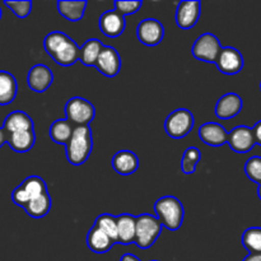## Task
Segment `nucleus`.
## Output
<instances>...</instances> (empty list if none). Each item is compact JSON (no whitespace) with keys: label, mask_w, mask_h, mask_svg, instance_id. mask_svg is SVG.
I'll return each mask as SVG.
<instances>
[{"label":"nucleus","mask_w":261,"mask_h":261,"mask_svg":"<svg viewBox=\"0 0 261 261\" xmlns=\"http://www.w3.org/2000/svg\"><path fill=\"white\" fill-rule=\"evenodd\" d=\"M43 47L56 64L71 66L79 60V46L64 32L55 31L48 33L43 40Z\"/></svg>","instance_id":"obj_1"},{"label":"nucleus","mask_w":261,"mask_h":261,"mask_svg":"<svg viewBox=\"0 0 261 261\" xmlns=\"http://www.w3.org/2000/svg\"><path fill=\"white\" fill-rule=\"evenodd\" d=\"M66 158L73 166H82L87 162L93 149L91 126H75L70 140L65 145Z\"/></svg>","instance_id":"obj_2"},{"label":"nucleus","mask_w":261,"mask_h":261,"mask_svg":"<svg viewBox=\"0 0 261 261\" xmlns=\"http://www.w3.org/2000/svg\"><path fill=\"white\" fill-rule=\"evenodd\" d=\"M155 217L162 227L170 231H177L184 223L185 211L184 205L175 196H163L154 204Z\"/></svg>","instance_id":"obj_3"},{"label":"nucleus","mask_w":261,"mask_h":261,"mask_svg":"<svg viewBox=\"0 0 261 261\" xmlns=\"http://www.w3.org/2000/svg\"><path fill=\"white\" fill-rule=\"evenodd\" d=\"M162 224L155 216L144 213L135 217V241L139 249L147 250L154 245L162 232Z\"/></svg>","instance_id":"obj_4"},{"label":"nucleus","mask_w":261,"mask_h":261,"mask_svg":"<svg viewBox=\"0 0 261 261\" xmlns=\"http://www.w3.org/2000/svg\"><path fill=\"white\" fill-rule=\"evenodd\" d=\"M65 116L73 126H89L96 116V109L88 99L73 97L65 105Z\"/></svg>","instance_id":"obj_5"},{"label":"nucleus","mask_w":261,"mask_h":261,"mask_svg":"<svg viewBox=\"0 0 261 261\" xmlns=\"http://www.w3.org/2000/svg\"><path fill=\"white\" fill-rule=\"evenodd\" d=\"M195 125L193 114L186 109H177L171 112L165 121V130L168 137L182 139L188 137Z\"/></svg>","instance_id":"obj_6"},{"label":"nucleus","mask_w":261,"mask_h":261,"mask_svg":"<svg viewBox=\"0 0 261 261\" xmlns=\"http://www.w3.org/2000/svg\"><path fill=\"white\" fill-rule=\"evenodd\" d=\"M43 193H47L45 181L40 176H30L13 190L12 200L15 205L24 208L32 199L37 198Z\"/></svg>","instance_id":"obj_7"},{"label":"nucleus","mask_w":261,"mask_h":261,"mask_svg":"<svg viewBox=\"0 0 261 261\" xmlns=\"http://www.w3.org/2000/svg\"><path fill=\"white\" fill-rule=\"evenodd\" d=\"M221 48V42L217 36H214L213 33H204L196 38L191 53L196 60L204 63H216Z\"/></svg>","instance_id":"obj_8"},{"label":"nucleus","mask_w":261,"mask_h":261,"mask_svg":"<svg viewBox=\"0 0 261 261\" xmlns=\"http://www.w3.org/2000/svg\"><path fill=\"white\" fill-rule=\"evenodd\" d=\"M137 37L143 45L157 46L162 42L165 37V27L160 20L154 18L143 19L137 27Z\"/></svg>","instance_id":"obj_9"},{"label":"nucleus","mask_w":261,"mask_h":261,"mask_svg":"<svg viewBox=\"0 0 261 261\" xmlns=\"http://www.w3.org/2000/svg\"><path fill=\"white\" fill-rule=\"evenodd\" d=\"M214 64L221 73L234 75V74H239L244 68V56L237 48L227 46V47L221 48Z\"/></svg>","instance_id":"obj_10"},{"label":"nucleus","mask_w":261,"mask_h":261,"mask_svg":"<svg viewBox=\"0 0 261 261\" xmlns=\"http://www.w3.org/2000/svg\"><path fill=\"white\" fill-rule=\"evenodd\" d=\"M94 68L98 69L99 73L103 74L105 76H109V78L116 76L121 70V58L116 48L103 45Z\"/></svg>","instance_id":"obj_11"},{"label":"nucleus","mask_w":261,"mask_h":261,"mask_svg":"<svg viewBox=\"0 0 261 261\" xmlns=\"http://www.w3.org/2000/svg\"><path fill=\"white\" fill-rule=\"evenodd\" d=\"M227 143L233 152L240 153V154L249 153L256 145L252 129L244 125L234 127L232 132L228 133Z\"/></svg>","instance_id":"obj_12"},{"label":"nucleus","mask_w":261,"mask_h":261,"mask_svg":"<svg viewBox=\"0 0 261 261\" xmlns=\"http://www.w3.org/2000/svg\"><path fill=\"white\" fill-rule=\"evenodd\" d=\"M200 2H181L176 9V24L181 30H191L200 18Z\"/></svg>","instance_id":"obj_13"},{"label":"nucleus","mask_w":261,"mask_h":261,"mask_svg":"<svg viewBox=\"0 0 261 261\" xmlns=\"http://www.w3.org/2000/svg\"><path fill=\"white\" fill-rule=\"evenodd\" d=\"M54 82V74L48 66L37 64L28 71L27 84L36 93H43L51 87Z\"/></svg>","instance_id":"obj_14"},{"label":"nucleus","mask_w":261,"mask_h":261,"mask_svg":"<svg viewBox=\"0 0 261 261\" xmlns=\"http://www.w3.org/2000/svg\"><path fill=\"white\" fill-rule=\"evenodd\" d=\"M99 30L107 37H119L122 35L126 27V22L122 15H120L116 10H107L99 17L98 20Z\"/></svg>","instance_id":"obj_15"},{"label":"nucleus","mask_w":261,"mask_h":261,"mask_svg":"<svg viewBox=\"0 0 261 261\" xmlns=\"http://www.w3.org/2000/svg\"><path fill=\"white\" fill-rule=\"evenodd\" d=\"M244 102L236 93H227L218 99L216 105V115L221 120H229L241 112Z\"/></svg>","instance_id":"obj_16"},{"label":"nucleus","mask_w":261,"mask_h":261,"mask_svg":"<svg viewBox=\"0 0 261 261\" xmlns=\"http://www.w3.org/2000/svg\"><path fill=\"white\" fill-rule=\"evenodd\" d=\"M198 135L201 142L211 147H222L226 144L228 138L227 130L217 122H205L201 125L198 130Z\"/></svg>","instance_id":"obj_17"},{"label":"nucleus","mask_w":261,"mask_h":261,"mask_svg":"<svg viewBox=\"0 0 261 261\" xmlns=\"http://www.w3.org/2000/svg\"><path fill=\"white\" fill-rule=\"evenodd\" d=\"M112 168L121 176H130L139 168V158L132 150H120L112 158Z\"/></svg>","instance_id":"obj_18"},{"label":"nucleus","mask_w":261,"mask_h":261,"mask_svg":"<svg viewBox=\"0 0 261 261\" xmlns=\"http://www.w3.org/2000/svg\"><path fill=\"white\" fill-rule=\"evenodd\" d=\"M3 129L7 134L17 132H31L35 130L33 120L23 111H13L5 117Z\"/></svg>","instance_id":"obj_19"},{"label":"nucleus","mask_w":261,"mask_h":261,"mask_svg":"<svg viewBox=\"0 0 261 261\" xmlns=\"http://www.w3.org/2000/svg\"><path fill=\"white\" fill-rule=\"evenodd\" d=\"M116 242L110 239L106 233L98 229L97 227H92L87 234V246L94 254H106L107 251L114 247Z\"/></svg>","instance_id":"obj_20"},{"label":"nucleus","mask_w":261,"mask_h":261,"mask_svg":"<svg viewBox=\"0 0 261 261\" xmlns=\"http://www.w3.org/2000/svg\"><path fill=\"white\" fill-rule=\"evenodd\" d=\"M117 219V242L124 246L134 244L135 241V217L132 214H121Z\"/></svg>","instance_id":"obj_21"},{"label":"nucleus","mask_w":261,"mask_h":261,"mask_svg":"<svg viewBox=\"0 0 261 261\" xmlns=\"http://www.w3.org/2000/svg\"><path fill=\"white\" fill-rule=\"evenodd\" d=\"M17 79L9 71L0 70V106H8L17 97Z\"/></svg>","instance_id":"obj_22"},{"label":"nucleus","mask_w":261,"mask_h":261,"mask_svg":"<svg viewBox=\"0 0 261 261\" xmlns=\"http://www.w3.org/2000/svg\"><path fill=\"white\" fill-rule=\"evenodd\" d=\"M7 144L17 153H27L36 143L35 130L31 132H17L7 134Z\"/></svg>","instance_id":"obj_23"},{"label":"nucleus","mask_w":261,"mask_h":261,"mask_svg":"<svg viewBox=\"0 0 261 261\" xmlns=\"http://www.w3.org/2000/svg\"><path fill=\"white\" fill-rule=\"evenodd\" d=\"M58 10L65 19L70 22H79L83 19L84 12L87 8V2L81 0V2H58Z\"/></svg>","instance_id":"obj_24"},{"label":"nucleus","mask_w":261,"mask_h":261,"mask_svg":"<svg viewBox=\"0 0 261 261\" xmlns=\"http://www.w3.org/2000/svg\"><path fill=\"white\" fill-rule=\"evenodd\" d=\"M23 209H24L28 216L36 219L43 218V217L47 216L48 212L51 211V198L48 191L41 194L37 198L32 199Z\"/></svg>","instance_id":"obj_25"},{"label":"nucleus","mask_w":261,"mask_h":261,"mask_svg":"<svg viewBox=\"0 0 261 261\" xmlns=\"http://www.w3.org/2000/svg\"><path fill=\"white\" fill-rule=\"evenodd\" d=\"M103 43L97 38H91L82 47H79V61L86 66H94L101 53Z\"/></svg>","instance_id":"obj_26"},{"label":"nucleus","mask_w":261,"mask_h":261,"mask_svg":"<svg viewBox=\"0 0 261 261\" xmlns=\"http://www.w3.org/2000/svg\"><path fill=\"white\" fill-rule=\"evenodd\" d=\"M73 125L68 121L66 119L56 120L53 122L50 126V138L54 143L61 145H66L68 142L70 140L71 134L74 130Z\"/></svg>","instance_id":"obj_27"},{"label":"nucleus","mask_w":261,"mask_h":261,"mask_svg":"<svg viewBox=\"0 0 261 261\" xmlns=\"http://www.w3.org/2000/svg\"><path fill=\"white\" fill-rule=\"evenodd\" d=\"M242 245L250 254H261V228L251 227L242 234Z\"/></svg>","instance_id":"obj_28"},{"label":"nucleus","mask_w":261,"mask_h":261,"mask_svg":"<svg viewBox=\"0 0 261 261\" xmlns=\"http://www.w3.org/2000/svg\"><path fill=\"white\" fill-rule=\"evenodd\" d=\"M94 227H97L98 229H101L103 233H106L107 236L111 240H114L115 242H117V219L116 217L112 216V214L105 213L101 214L99 217H97L96 222L93 224Z\"/></svg>","instance_id":"obj_29"},{"label":"nucleus","mask_w":261,"mask_h":261,"mask_svg":"<svg viewBox=\"0 0 261 261\" xmlns=\"http://www.w3.org/2000/svg\"><path fill=\"white\" fill-rule=\"evenodd\" d=\"M201 158V153L199 148L190 147L184 152L182 161H181V170L185 175H193L196 171L199 161Z\"/></svg>","instance_id":"obj_30"},{"label":"nucleus","mask_w":261,"mask_h":261,"mask_svg":"<svg viewBox=\"0 0 261 261\" xmlns=\"http://www.w3.org/2000/svg\"><path fill=\"white\" fill-rule=\"evenodd\" d=\"M143 2L142 0H132V2H124V0H116L114 4V10H116L120 15L122 17H126V15L135 14L137 12H139L140 8H142Z\"/></svg>","instance_id":"obj_31"},{"label":"nucleus","mask_w":261,"mask_h":261,"mask_svg":"<svg viewBox=\"0 0 261 261\" xmlns=\"http://www.w3.org/2000/svg\"><path fill=\"white\" fill-rule=\"evenodd\" d=\"M245 173L255 184L261 185V157H251L245 165Z\"/></svg>","instance_id":"obj_32"},{"label":"nucleus","mask_w":261,"mask_h":261,"mask_svg":"<svg viewBox=\"0 0 261 261\" xmlns=\"http://www.w3.org/2000/svg\"><path fill=\"white\" fill-rule=\"evenodd\" d=\"M4 4L17 15L18 18H25L32 12V2L24 0V2H9L5 0Z\"/></svg>","instance_id":"obj_33"},{"label":"nucleus","mask_w":261,"mask_h":261,"mask_svg":"<svg viewBox=\"0 0 261 261\" xmlns=\"http://www.w3.org/2000/svg\"><path fill=\"white\" fill-rule=\"evenodd\" d=\"M252 133H254V138H255V143L256 144L261 145V120L252 127Z\"/></svg>","instance_id":"obj_34"},{"label":"nucleus","mask_w":261,"mask_h":261,"mask_svg":"<svg viewBox=\"0 0 261 261\" xmlns=\"http://www.w3.org/2000/svg\"><path fill=\"white\" fill-rule=\"evenodd\" d=\"M7 133H5V130L3 129V127H0V148L3 147L4 144H7Z\"/></svg>","instance_id":"obj_35"},{"label":"nucleus","mask_w":261,"mask_h":261,"mask_svg":"<svg viewBox=\"0 0 261 261\" xmlns=\"http://www.w3.org/2000/svg\"><path fill=\"white\" fill-rule=\"evenodd\" d=\"M242 261H261V254H250Z\"/></svg>","instance_id":"obj_36"},{"label":"nucleus","mask_w":261,"mask_h":261,"mask_svg":"<svg viewBox=\"0 0 261 261\" xmlns=\"http://www.w3.org/2000/svg\"><path fill=\"white\" fill-rule=\"evenodd\" d=\"M120 261H140V260L138 259V257L135 256V255L125 254V255H122V257H121V259H120Z\"/></svg>","instance_id":"obj_37"},{"label":"nucleus","mask_w":261,"mask_h":261,"mask_svg":"<svg viewBox=\"0 0 261 261\" xmlns=\"http://www.w3.org/2000/svg\"><path fill=\"white\" fill-rule=\"evenodd\" d=\"M257 195H259L260 200H261V185H259V190H257Z\"/></svg>","instance_id":"obj_38"},{"label":"nucleus","mask_w":261,"mask_h":261,"mask_svg":"<svg viewBox=\"0 0 261 261\" xmlns=\"http://www.w3.org/2000/svg\"><path fill=\"white\" fill-rule=\"evenodd\" d=\"M0 19H2V8H0Z\"/></svg>","instance_id":"obj_39"},{"label":"nucleus","mask_w":261,"mask_h":261,"mask_svg":"<svg viewBox=\"0 0 261 261\" xmlns=\"http://www.w3.org/2000/svg\"><path fill=\"white\" fill-rule=\"evenodd\" d=\"M260 89H261V83H260Z\"/></svg>","instance_id":"obj_40"},{"label":"nucleus","mask_w":261,"mask_h":261,"mask_svg":"<svg viewBox=\"0 0 261 261\" xmlns=\"http://www.w3.org/2000/svg\"><path fill=\"white\" fill-rule=\"evenodd\" d=\"M152 261H158V260H152Z\"/></svg>","instance_id":"obj_41"}]
</instances>
